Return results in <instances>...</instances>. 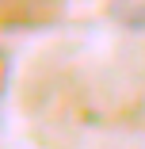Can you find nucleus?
Segmentation results:
<instances>
[{
  "instance_id": "f257e3e1",
  "label": "nucleus",
  "mask_w": 145,
  "mask_h": 149,
  "mask_svg": "<svg viewBox=\"0 0 145 149\" xmlns=\"http://www.w3.org/2000/svg\"><path fill=\"white\" fill-rule=\"evenodd\" d=\"M111 15L126 31H145V0H111Z\"/></svg>"
}]
</instances>
